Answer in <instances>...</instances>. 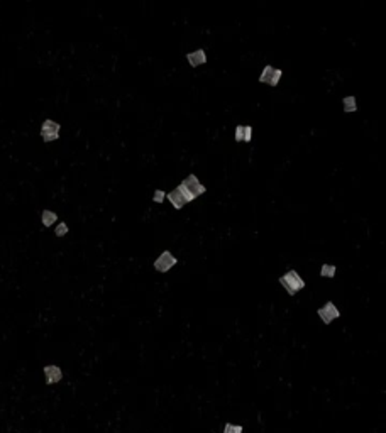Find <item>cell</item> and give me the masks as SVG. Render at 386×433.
Wrapping results in <instances>:
<instances>
[{"label": "cell", "mask_w": 386, "mask_h": 433, "mask_svg": "<svg viewBox=\"0 0 386 433\" xmlns=\"http://www.w3.org/2000/svg\"><path fill=\"white\" fill-rule=\"evenodd\" d=\"M178 190L183 193V197L186 198V202H193L195 198L202 197V195L207 191V188H205L204 185H202L200 181H198V178L195 174H188L185 179H183L181 183L178 185Z\"/></svg>", "instance_id": "6da1fadb"}, {"label": "cell", "mask_w": 386, "mask_h": 433, "mask_svg": "<svg viewBox=\"0 0 386 433\" xmlns=\"http://www.w3.org/2000/svg\"><path fill=\"white\" fill-rule=\"evenodd\" d=\"M280 285L286 289V293L290 296H295L298 291L305 288V281L301 279V276L297 271H288L286 274H283L280 278Z\"/></svg>", "instance_id": "7a4b0ae2"}, {"label": "cell", "mask_w": 386, "mask_h": 433, "mask_svg": "<svg viewBox=\"0 0 386 433\" xmlns=\"http://www.w3.org/2000/svg\"><path fill=\"white\" fill-rule=\"evenodd\" d=\"M59 132H61V124L53 118H46V120L41 124L39 129V136L43 139V143H53V141L59 139Z\"/></svg>", "instance_id": "3957f363"}, {"label": "cell", "mask_w": 386, "mask_h": 433, "mask_svg": "<svg viewBox=\"0 0 386 433\" xmlns=\"http://www.w3.org/2000/svg\"><path fill=\"white\" fill-rule=\"evenodd\" d=\"M281 76H283L281 70L267 64V66H265V70H263L261 75H259V83H265V85H269V87H276L278 83H280Z\"/></svg>", "instance_id": "277c9868"}, {"label": "cell", "mask_w": 386, "mask_h": 433, "mask_svg": "<svg viewBox=\"0 0 386 433\" xmlns=\"http://www.w3.org/2000/svg\"><path fill=\"white\" fill-rule=\"evenodd\" d=\"M177 262H178L177 258H175L170 251H164L159 254V258L154 260V269L158 271V273H168L171 267L177 266Z\"/></svg>", "instance_id": "5b68a950"}, {"label": "cell", "mask_w": 386, "mask_h": 433, "mask_svg": "<svg viewBox=\"0 0 386 433\" xmlns=\"http://www.w3.org/2000/svg\"><path fill=\"white\" fill-rule=\"evenodd\" d=\"M317 313H319L320 320H322L326 325H330L332 321L335 320V318H339V317H341V312H339V310H337V306H335L334 303H332V301H327V303L324 305L322 308H319V310H317Z\"/></svg>", "instance_id": "8992f818"}, {"label": "cell", "mask_w": 386, "mask_h": 433, "mask_svg": "<svg viewBox=\"0 0 386 433\" xmlns=\"http://www.w3.org/2000/svg\"><path fill=\"white\" fill-rule=\"evenodd\" d=\"M43 373H44V379H46V384H48V386L58 384L61 379H63V371H61L59 366H55V364L44 366Z\"/></svg>", "instance_id": "52a82bcc"}, {"label": "cell", "mask_w": 386, "mask_h": 433, "mask_svg": "<svg viewBox=\"0 0 386 433\" xmlns=\"http://www.w3.org/2000/svg\"><path fill=\"white\" fill-rule=\"evenodd\" d=\"M166 198H168V200H170L171 205L175 206V210H181L183 206H185L186 203H188V202H186V198L183 197L181 191L178 190V186L175 188V190H171L170 193L166 195Z\"/></svg>", "instance_id": "ba28073f"}, {"label": "cell", "mask_w": 386, "mask_h": 433, "mask_svg": "<svg viewBox=\"0 0 386 433\" xmlns=\"http://www.w3.org/2000/svg\"><path fill=\"white\" fill-rule=\"evenodd\" d=\"M186 61H188L192 68H198V66H202V64L207 63V55H205L204 49H197V51L186 55Z\"/></svg>", "instance_id": "9c48e42d"}, {"label": "cell", "mask_w": 386, "mask_h": 433, "mask_svg": "<svg viewBox=\"0 0 386 433\" xmlns=\"http://www.w3.org/2000/svg\"><path fill=\"white\" fill-rule=\"evenodd\" d=\"M56 220H58V215H56V212H53V210H43V212H41V224H43L44 227H53V225L56 224Z\"/></svg>", "instance_id": "30bf717a"}, {"label": "cell", "mask_w": 386, "mask_h": 433, "mask_svg": "<svg viewBox=\"0 0 386 433\" xmlns=\"http://www.w3.org/2000/svg\"><path fill=\"white\" fill-rule=\"evenodd\" d=\"M342 105H344V112H356L357 110V102L354 95H349V97H344L342 98Z\"/></svg>", "instance_id": "8fae6325"}, {"label": "cell", "mask_w": 386, "mask_h": 433, "mask_svg": "<svg viewBox=\"0 0 386 433\" xmlns=\"http://www.w3.org/2000/svg\"><path fill=\"white\" fill-rule=\"evenodd\" d=\"M335 271H337V267H335L334 264H324V266L320 267V276H322V278H334Z\"/></svg>", "instance_id": "7c38bea8"}, {"label": "cell", "mask_w": 386, "mask_h": 433, "mask_svg": "<svg viewBox=\"0 0 386 433\" xmlns=\"http://www.w3.org/2000/svg\"><path fill=\"white\" fill-rule=\"evenodd\" d=\"M244 428L242 425H238V423H225L224 425V432L222 433H242Z\"/></svg>", "instance_id": "4fadbf2b"}, {"label": "cell", "mask_w": 386, "mask_h": 433, "mask_svg": "<svg viewBox=\"0 0 386 433\" xmlns=\"http://www.w3.org/2000/svg\"><path fill=\"white\" fill-rule=\"evenodd\" d=\"M68 232H70V229H68L66 222H61V224L56 225V229H55V235L56 237H64Z\"/></svg>", "instance_id": "5bb4252c"}, {"label": "cell", "mask_w": 386, "mask_h": 433, "mask_svg": "<svg viewBox=\"0 0 386 433\" xmlns=\"http://www.w3.org/2000/svg\"><path fill=\"white\" fill-rule=\"evenodd\" d=\"M164 198H166V193L163 190H156L154 195H152V202L154 203H163Z\"/></svg>", "instance_id": "9a60e30c"}, {"label": "cell", "mask_w": 386, "mask_h": 433, "mask_svg": "<svg viewBox=\"0 0 386 433\" xmlns=\"http://www.w3.org/2000/svg\"><path fill=\"white\" fill-rule=\"evenodd\" d=\"M253 139V127L251 125H244V141L242 143H251Z\"/></svg>", "instance_id": "2e32d148"}, {"label": "cell", "mask_w": 386, "mask_h": 433, "mask_svg": "<svg viewBox=\"0 0 386 433\" xmlns=\"http://www.w3.org/2000/svg\"><path fill=\"white\" fill-rule=\"evenodd\" d=\"M244 141V125L236 127V143H242Z\"/></svg>", "instance_id": "e0dca14e"}]
</instances>
